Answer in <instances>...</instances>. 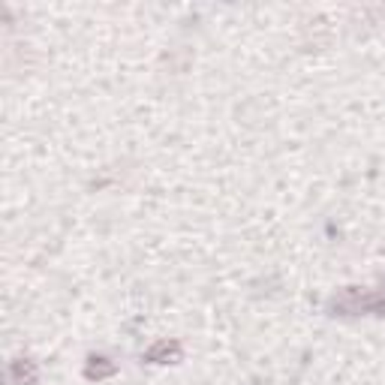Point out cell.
I'll return each mask as SVG.
<instances>
[{
    "label": "cell",
    "instance_id": "1",
    "mask_svg": "<svg viewBox=\"0 0 385 385\" xmlns=\"http://www.w3.org/2000/svg\"><path fill=\"white\" fill-rule=\"evenodd\" d=\"M9 382L12 385H33L36 382V364L31 358H16L9 364Z\"/></svg>",
    "mask_w": 385,
    "mask_h": 385
},
{
    "label": "cell",
    "instance_id": "2",
    "mask_svg": "<svg viewBox=\"0 0 385 385\" xmlns=\"http://www.w3.org/2000/svg\"><path fill=\"white\" fill-rule=\"evenodd\" d=\"M181 358V343L178 340H160L157 346L148 349V362H157V364H169Z\"/></svg>",
    "mask_w": 385,
    "mask_h": 385
},
{
    "label": "cell",
    "instance_id": "3",
    "mask_svg": "<svg viewBox=\"0 0 385 385\" xmlns=\"http://www.w3.org/2000/svg\"><path fill=\"white\" fill-rule=\"evenodd\" d=\"M114 374V364H106V358H87V367H85V376L87 379H102V376H112Z\"/></svg>",
    "mask_w": 385,
    "mask_h": 385
}]
</instances>
